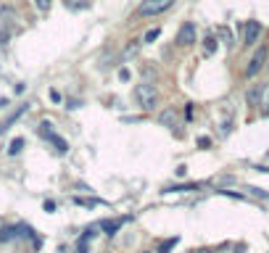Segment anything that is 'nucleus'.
I'll return each instance as SVG.
<instances>
[{"instance_id":"f257e3e1","label":"nucleus","mask_w":269,"mask_h":253,"mask_svg":"<svg viewBox=\"0 0 269 253\" xmlns=\"http://www.w3.org/2000/svg\"><path fill=\"white\" fill-rule=\"evenodd\" d=\"M135 100H137V106H140L143 111H153L156 106H159V90H156L151 82H143V84L135 87Z\"/></svg>"},{"instance_id":"f03ea898","label":"nucleus","mask_w":269,"mask_h":253,"mask_svg":"<svg viewBox=\"0 0 269 253\" xmlns=\"http://www.w3.org/2000/svg\"><path fill=\"white\" fill-rule=\"evenodd\" d=\"M172 5H174V0H143L137 13L140 16H161L164 11H169Z\"/></svg>"},{"instance_id":"7ed1b4c3","label":"nucleus","mask_w":269,"mask_h":253,"mask_svg":"<svg viewBox=\"0 0 269 253\" xmlns=\"http://www.w3.org/2000/svg\"><path fill=\"white\" fill-rule=\"evenodd\" d=\"M264 66H267V48H259V50L251 55L248 66H246V77H256V74L262 71Z\"/></svg>"},{"instance_id":"20e7f679","label":"nucleus","mask_w":269,"mask_h":253,"mask_svg":"<svg viewBox=\"0 0 269 253\" xmlns=\"http://www.w3.org/2000/svg\"><path fill=\"white\" fill-rule=\"evenodd\" d=\"M240 29H243V42L246 45H254L259 37H262V24L259 21H246Z\"/></svg>"},{"instance_id":"39448f33","label":"nucleus","mask_w":269,"mask_h":253,"mask_svg":"<svg viewBox=\"0 0 269 253\" xmlns=\"http://www.w3.org/2000/svg\"><path fill=\"white\" fill-rule=\"evenodd\" d=\"M16 21H18V16H16L13 8H8V5L0 8V26L5 29V34H11V29L16 26Z\"/></svg>"},{"instance_id":"423d86ee","label":"nucleus","mask_w":269,"mask_h":253,"mask_svg":"<svg viewBox=\"0 0 269 253\" xmlns=\"http://www.w3.org/2000/svg\"><path fill=\"white\" fill-rule=\"evenodd\" d=\"M193 42H196V26L185 24L180 29V34H177V45H180V48H190Z\"/></svg>"},{"instance_id":"0eeeda50","label":"nucleus","mask_w":269,"mask_h":253,"mask_svg":"<svg viewBox=\"0 0 269 253\" xmlns=\"http://www.w3.org/2000/svg\"><path fill=\"white\" fill-rule=\"evenodd\" d=\"M159 121L164 127H169V129H180V116H177V111H174V108H164L159 114Z\"/></svg>"},{"instance_id":"6e6552de","label":"nucleus","mask_w":269,"mask_h":253,"mask_svg":"<svg viewBox=\"0 0 269 253\" xmlns=\"http://www.w3.org/2000/svg\"><path fill=\"white\" fill-rule=\"evenodd\" d=\"M122 224H124V219H103L100 222V230H103L106 235H114L116 230H122Z\"/></svg>"},{"instance_id":"1a4fd4ad","label":"nucleus","mask_w":269,"mask_h":253,"mask_svg":"<svg viewBox=\"0 0 269 253\" xmlns=\"http://www.w3.org/2000/svg\"><path fill=\"white\" fill-rule=\"evenodd\" d=\"M262 84H254L251 90L246 92V100H248V106H259V100H262Z\"/></svg>"},{"instance_id":"9d476101","label":"nucleus","mask_w":269,"mask_h":253,"mask_svg":"<svg viewBox=\"0 0 269 253\" xmlns=\"http://www.w3.org/2000/svg\"><path fill=\"white\" fill-rule=\"evenodd\" d=\"M69 11H87L90 8V0H63Z\"/></svg>"},{"instance_id":"9b49d317","label":"nucleus","mask_w":269,"mask_h":253,"mask_svg":"<svg viewBox=\"0 0 269 253\" xmlns=\"http://www.w3.org/2000/svg\"><path fill=\"white\" fill-rule=\"evenodd\" d=\"M217 53V37L206 34V40H203V55H214Z\"/></svg>"},{"instance_id":"f8f14e48","label":"nucleus","mask_w":269,"mask_h":253,"mask_svg":"<svg viewBox=\"0 0 269 253\" xmlns=\"http://www.w3.org/2000/svg\"><path fill=\"white\" fill-rule=\"evenodd\" d=\"M48 140H50V143L55 145V151H58V153H66V151H69V145H66V140H63V137H58V135H55V132H53V135H50Z\"/></svg>"},{"instance_id":"ddd939ff","label":"nucleus","mask_w":269,"mask_h":253,"mask_svg":"<svg viewBox=\"0 0 269 253\" xmlns=\"http://www.w3.org/2000/svg\"><path fill=\"white\" fill-rule=\"evenodd\" d=\"M26 108H29V106H21V108H18V111H16V114H11V116H8V119H5V124H3V127H0V132H5V129H8V127H11V124H13V121H16L18 116H21V114H26Z\"/></svg>"},{"instance_id":"4468645a","label":"nucleus","mask_w":269,"mask_h":253,"mask_svg":"<svg viewBox=\"0 0 269 253\" xmlns=\"http://www.w3.org/2000/svg\"><path fill=\"white\" fill-rule=\"evenodd\" d=\"M259 106L264 108V116H269V84H264V90H262V100H259Z\"/></svg>"},{"instance_id":"2eb2a0df","label":"nucleus","mask_w":269,"mask_h":253,"mask_svg":"<svg viewBox=\"0 0 269 253\" xmlns=\"http://www.w3.org/2000/svg\"><path fill=\"white\" fill-rule=\"evenodd\" d=\"M21 148H24V137H16V140H11V145H8V153L16 156V153H21Z\"/></svg>"},{"instance_id":"dca6fc26","label":"nucleus","mask_w":269,"mask_h":253,"mask_svg":"<svg viewBox=\"0 0 269 253\" xmlns=\"http://www.w3.org/2000/svg\"><path fill=\"white\" fill-rule=\"evenodd\" d=\"M219 37H222V40H225V45H227V48H233V32H230L227 29V26H219Z\"/></svg>"},{"instance_id":"f3484780","label":"nucleus","mask_w":269,"mask_h":253,"mask_svg":"<svg viewBox=\"0 0 269 253\" xmlns=\"http://www.w3.org/2000/svg\"><path fill=\"white\" fill-rule=\"evenodd\" d=\"M90 238H92V232H85L79 240V246H77V253H87V246H90Z\"/></svg>"},{"instance_id":"a211bd4d","label":"nucleus","mask_w":269,"mask_h":253,"mask_svg":"<svg viewBox=\"0 0 269 253\" xmlns=\"http://www.w3.org/2000/svg\"><path fill=\"white\" fill-rule=\"evenodd\" d=\"M50 5H53V0H34V8H37L40 13H48Z\"/></svg>"},{"instance_id":"6ab92c4d","label":"nucleus","mask_w":269,"mask_h":253,"mask_svg":"<svg viewBox=\"0 0 269 253\" xmlns=\"http://www.w3.org/2000/svg\"><path fill=\"white\" fill-rule=\"evenodd\" d=\"M74 203H79V206H87V209H92V206H98L100 201H98V198H79V195H77V198H74Z\"/></svg>"},{"instance_id":"aec40b11","label":"nucleus","mask_w":269,"mask_h":253,"mask_svg":"<svg viewBox=\"0 0 269 253\" xmlns=\"http://www.w3.org/2000/svg\"><path fill=\"white\" fill-rule=\"evenodd\" d=\"M159 34H161V29H148L145 37H143V42H156V40H159Z\"/></svg>"},{"instance_id":"412c9836","label":"nucleus","mask_w":269,"mask_h":253,"mask_svg":"<svg viewBox=\"0 0 269 253\" xmlns=\"http://www.w3.org/2000/svg\"><path fill=\"white\" fill-rule=\"evenodd\" d=\"M174 246H177V238H169V240H166V243H164V246L159 248V253H169V251H172Z\"/></svg>"},{"instance_id":"4be33fe9","label":"nucleus","mask_w":269,"mask_h":253,"mask_svg":"<svg viewBox=\"0 0 269 253\" xmlns=\"http://www.w3.org/2000/svg\"><path fill=\"white\" fill-rule=\"evenodd\" d=\"M50 98H53V103H61V100H63L58 90H50Z\"/></svg>"},{"instance_id":"5701e85b","label":"nucleus","mask_w":269,"mask_h":253,"mask_svg":"<svg viewBox=\"0 0 269 253\" xmlns=\"http://www.w3.org/2000/svg\"><path fill=\"white\" fill-rule=\"evenodd\" d=\"M198 145H201V148H209L211 140H209V137H198Z\"/></svg>"},{"instance_id":"b1692460","label":"nucleus","mask_w":269,"mask_h":253,"mask_svg":"<svg viewBox=\"0 0 269 253\" xmlns=\"http://www.w3.org/2000/svg\"><path fill=\"white\" fill-rule=\"evenodd\" d=\"M45 211H55V203L53 201H45Z\"/></svg>"},{"instance_id":"393cba45","label":"nucleus","mask_w":269,"mask_h":253,"mask_svg":"<svg viewBox=\"0 0 269 253\" xmlns=\"http://www.w3.org/2000/svg\"><path fill=\"white\" fill-rule=\"evenodd\" d=\"M5 106H8V98H0V111H3Z\"/></svg>"},{"instance_id":"a878e982","label":"nucleus","mask_w":269,"mask_h":253,"mask_svg":"<svg viewBox=\"0 0 269 253\" xmlns=\"http://www.w3.org/2000/svg\"><path fill=\"white\" fill-rule=\"evenodd\" d=\"M243 251H246V246H238V248H235V253H243Z\"/></svg>"},{"instance_id":"bb28decb","label":"nucleus","mask_w":269,"mask_h":253,"mask_svg":"<svg viewBox=\"0 0 269 253\" xmlns=\"http://www.w3.org/2000/svg\"><path fill=\"white\" fill-rule=\"evenodd\" d=\"M196 253H211V251H206V248H203V251H196Z\"/></svg>"},{"instance_id":"cd10ccee","label":"nucleus","mask_w":269,"mask_h":253,"mask_svg":"<svg viewBox=\"0 0 269 253\" xmlns=\"http://www.w3.org/2000/svg\"><path fill=\"white\" fill-rule=\"evenodd\" d=\"M0 230H3V222H0Z\"/></svg>"},{"instance_id":"c85d7f7f","label":"nucleus","mask_w":269,"mask_h":253,"mask_svg":"<svg viewBox=\"0 0 269 253\" xmlns=\"http://www.w3.org/2000/svg\"><path fill=\"white\" fill-rule=\"evenodd\" d=\"M267 69H269V63H267Z\"/></svg>"}]
</instances>
